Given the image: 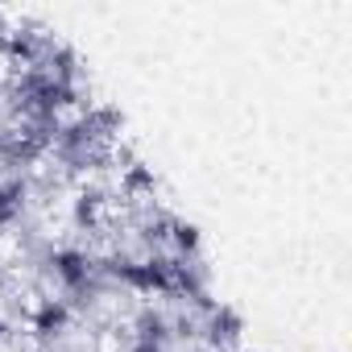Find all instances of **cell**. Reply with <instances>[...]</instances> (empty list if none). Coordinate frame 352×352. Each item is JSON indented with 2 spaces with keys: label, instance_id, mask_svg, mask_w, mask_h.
Wrapping results in <instances>:
<instances>
[{
  "label": "cell",
  "instance_id": "7a4b0ae2",
  "mask_svg": "<svg viewBox=\"0 0 352 352\" xmlns=\"http://www.w3.org/2000/svg\"><path fill=\"white\" fill-rule=\"evenodd\" d=\"M67 319H71L67 302H63V298H46V302L38 307V315H34V327H38L42 336H54V331L67 327Z\"/></svg>",
  "mask_w": 352,
  "mask_h": 352
},
{
  "label": "cell",
  "instance_id": "3957f363",
  "mask_svg": "<svg viewBox=\"0 0 352 352\" xmlns=\"http://www.w3.org/2000/svg\"><path fill=\"white\" fill-rule=\"evenodd\" d=\"M25 199V183H0V228H9L21 212Z\"/></svg>",
  "mask_w": 352,
  "mask_h": 352
},
{
  "label": "cell",
  "instance_id": "5b68a950",
  "mask_svg": "<svg viewBox=\"0 0 352 352\" xmlns=\"http://www.w3.org/2000/svg\"><path fill=\"white\" fill-rule=\"evenodd\" d=\"M133 352H166V348H162V344H149V340H137Z\"/></svg>",
  "mask_w": 352,
  "mask_h": 352
},
{
  "label": "cell",
  "instance_id": "8992f818",
  "mask_svg": "<svg viewBox=\"0 0 352 352\" xmlns=\"http://www.w3.org/2000/svg\"><path fill=\"white\" fill-rule=\"evenodd\" d=\"M0 336H5V319H0Z\"/></svg>",
  "mask_w": 352,
  "mask_h": 352
},
{
  "label": "cell",
  "instance_id": "6da1fadb",
  "mask_svg": "<svg viewBox=\"0 0 352 352\" xmlns=\"http://www.w3.org/2000/svg\"><path fill=\"white\" fill-rule=\"evenodd\" d=\"M50 270H54V278H58L67 290H79V286L91 278V261H87L79 249H58V253L50 257Z\"/></svg>",
  "mask_w": 352,
  "mask_h": 352
},
{
  "label": "cell",
  "instance_id": "277c9868",
  "mask_svg": "<svg viewBox=\"0 0 352 352\" xmlns=\"http://www.w3.org/2000/svg\"><path fill=\"white\" fill-rule=\"evenodd\" d=\"M174 245H179L183 253H199V232L191 224H174Z\"/></svg>",
  "mask_w": 352,
  "mask_h": 352
}]
</instances>
